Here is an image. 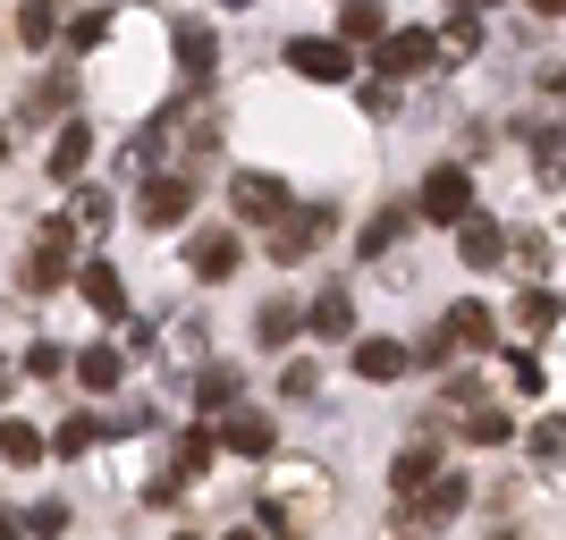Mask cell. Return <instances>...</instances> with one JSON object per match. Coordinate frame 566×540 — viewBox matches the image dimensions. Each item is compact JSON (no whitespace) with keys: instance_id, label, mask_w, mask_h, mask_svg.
<instances>
[{"instance_id":"1","label":"cell","mask_w":566,"mask_h":540,"mask_svg":"<svg viewBox=\"0 0 566 540\" xmlns=\"http://www.w3.org/2000/svg\"><path fill=\"white\" fill-rule=\"evenodd\" d=\"M389 490H398V532H440V523L465 507V473H449L431 447H406L398 473H389Z\"/></svg>"},{"instance_id":"2","label":"cell","mask_w":566,"mask_h":540,"mask_svg":"<svg viewBox=\"0 0 566 540\" xmlns=\"http://www.w3.org/2000/svg\"><path fill=\"white\" fill-rule=\"evenodd\" d=\"M69 245H76L69 220H43V229H34V245H25V262H18V287H25V296H51V287L69 279Z\"/></svg>"},{"instance_id":"3","label":"cell","mask_w":566,"mask_h":540,"mask_svg":"<svg viewBox=\"0 0 566 540\" xmlns=\"http://www.w3.org/2000/svg\"><path fill=\"white\" fill-rule=\"evenodd\" d=\"M431 60H449V43H440V34H423V25H406V34L373 43V68H380V85H389V76H423Z\"/></svg>"},{"instance_id":"4","label":"cell","mask_w":566,"mask_h":540,"mask_svg":"<svg viewBox=\"0 0 566 540\" xmlns=\"http://www.w3.org/2000/svg\"><path fill=\"white\" fill-rule=\"evenodd\" d=\"M229 203H237V220H262V229H280V220H287V187L271 178V169H237Z\"/></svg>"},{"instance_id":"5","label":"cell","mask_w":566,"mask_h":540,"mask_svg":"<svg viewBox=\"0 0 566 540\" xmlns=\"http://www.w3.org/2000/svg\"><path fill=\"white\" fill-rule=\"evenodd\" d=\"M169 43H178V76H187V85H212V68H220L212 25H203V18H178V25H169Z\"/></svg>"},{"instance_id":"6","label":"cell","mask_w":566,"mask_h":540,"mask_svg":"<svg viewBox=\"0 0 566 540\" xmlns=\"http://www.w3.org/2000/svg\"><path fill=\"white\" fill-rule=\"evenodd\" d=\"M187 203H195L187 169H178V178H144V194H136V220H144V229H178V220H187Z\"/></svg>"},{"instance_id":"7","label":"cell","mask_w":566,"mask_h":540,"mask_svg":"<svg viewBox=\"0 0 566 540\" xmlns=\"http://www.w3.org/2000/svg\"><path fill=\"white\" fill-rule=\"evenodd\" d=\"M287 68L305 76V85H347L355 60H347V43H322V34L305 43V34H296V43H287Z\"/></svg>"},{"instance_id":"8","label":"cell","mask_w":566,"mask_h":540,"mask_svg":"<svg viewBox=\"0 0 566 540\" xmlns=\"http://www.w3.org/2000/svg\"><path fill=\"white\" fill-rule=\"evenodd\" d=\"M423 220H457V229L473 220V178L465 169H431L423 178Z\"/></svg>"},{"instance_id":"9","label":"cell","mask_w":566,"mask_h":540,"mask_svg":"<svg viewBox=\"0 0 566 540\" xmlns=\"http://www.w3.org/2000/svg\"><path fill=\"white\" fill-rule=\"evenodd\" d=\"M237 262H245L237 229H203V236H187V271H195V279H229Z\"/></svg>"},{"instance_id":"10","label":"cell","mask_w":566,"mask_h":540,"mask_svg":"<svg viewBox=\"0 0 566 540\" xmlns=\"http://www.w3.org/2000/svg\"><path fill=\"white\" fill-rule=\"evenodd\" d=\"M322 236H331V212L313 203V212H287L280 229H271V254H280V262H305L313 245H322Z\"/></svg>"},{"instance_id":"11","label":"cell","mask_w":566,"mask_h":540,"mask_svg":"<svg viewBox=\"0 0 566 540\" xmlns=\"http://www.w3.org/2000/svg\"><path fill=\"white\" fill-rule=\"evenodd\" d=\"M491 305H473V296H465V305H449V313H440V338H449V354H473V347H491Z\"/></svg>"},{"instance_id":"12","label":"cell","mask_w":566,"mask_h":540,"mask_svg":"<svg viewBox=\"0 0 566 540\" xmlns=\"http://www.w3.org/2000/svg\"><path fill=\"white\" fill-rule=\"evenodd\" d=\"M76 296H85V305H94L102 321H118V313H127V287H118V271H111V262H76Z\"/></svg>"},{"instance_id":"13","label":"cell","mask_w":566,"mask_h":540,"mask_svg":"<svg viewBox=\"0 0 566 540\" xmlns=\"http://www.w3.org/2000/svg\"><path fill=\"white\" fill-rule=\"evenodd\" d=\"M305 329H313V338H347V329H355V296H347V287H322L313 313H305Z\"/></svg>"},{"instance_id":"14","label":"cell","mask_w":566,"mask_h":540,"mask_svg":"<svg viewBox=\"0 0 566 540\" xmlns=\"http://www.w3.org/2000/svg\"><path fill=\"white\" fill-rule=\"evenodd\" d=\"M60 220H69L76 236H102V229L118 220V203H111L102 187H76V194H69V212H60Z\"/></svg>"},{"instance_id":"15","label":"cell","mask_w":566,"mask_h":540,"mask_svg":"<svg viewBox=\"0 0 566 540\" xmlns=\"http://www.w3.org/2000/svg\"><path fill=\"white\" fill-rule=\"evenodd\" d=\"M212 431H178V440H169V481H203V465H212Z\"/></svg>"},{"instance_id":"16","label":"cell","mask_w":566,"mask_h":540,"mask_svg":"<svg viewBox=\"0 0 566 540\" xmlns=\"http://www.w3.org/2000/svg\"><path fill=\"white\" fill-rule=\"evenodd\" d=\"M457 254H465L473 271H491V262L507 254V229H499V220H465V229H457Z\"/></svg>"},{"instance_id":"17","label":"cell","mask_w":566,"mask_h":540,"mask_svg":"<svg viewBox=\"0 0 566 540\" xmlns=\"http://www.w3.org/2000/svg\"><path fill=\"white\" fill-rule=\"evenodd\" d=\"M85 161H94V127H60V144H51V178H85Z\"/></svg>"},{"instance_id":"18","label":"cell","mask_w":566,"mask_h":540,"mask_svg":"<svg viewBox=\"0 0 566 540\" xmlns=\"http://www.w3.org/2000/svg\"><path fill=\"white\" fill-rule=\"evenodd\" d=\"M338 34H347V43H389V9H380V0H347V9H338Z\"/></svg>"},{"instance_id":"19","label":"cell","mask_w":566,"mask_h":540,"mask_svg":"<svg viewBox=\"0 0 566 540\" xmlns=\"http://www.w3.org/2000/svg\"><path fill=\"white\" fill-rule=\"evenodd\" d=\"M406 363H415V354H406L398 338H364V347H355V372H364V380H398Z\"/></svg>"},{"instance_id":"20","label":"cell","mask_w":566,"mask_h":540,"mask_svg":"<svg viewBox=\"0 0 566 540\" xmlns=\"http://www.w3.org/2000/svg\"><path fill=\"white\" fill-rule=\"evenodd\" d=\"M296 329H305V305H287V296H271V305L254 313V338H262V347H287Z\"/></svg>"},{"instance_id":"21","label":"cell","mask_w":566,"mask_h":540,"mask_svg":"<svg viewBox=\"0 0 566 540\" xmlns=\"http://www.w3.org/2000/svg\"><path fill=\"white\" fill-rule=\"evenodd\" d=\"M220 447H237V456H271V423H262V414H220Z\"/></svg>"},{"instance_id":"22","label":"cell","mask_w":566,"mask_h":540,"mask_svg":"<svg viewBox=\"0 0 566 540\" xmlns=\"http://www.w3.org/2000/svg\"><path fill=\"white\" fill-rule=\"evenodd\" d=\"M118 372H127V354H118V347H85V354H76V380H85L94 398H102V389H118Z\"/></svg>"},{"instance_id":"23","label":"cell","mask_w":566,"mask_h":540,"mask_svg":"<svg viewBox=\"0 0 566 540\" xmlns=\"http://www.w3.org/2000/svg\"><path fill=\"white\" fill-rule=\"evenodd\" d=\"M43 431H34V423H0V465H43Z\"/></svg>"},{"instance_id":"24","label":"cell","mask_w":566,"mask_h":540,"mask_svg":"<svg viewBox=\"0 0 566 540\" xmlns=\"http://www.w3.org/2000/svg\"><path fill=\"white\" fill-rule=\"evenodd\" d=\"M533 169L549 187H566V127H533Z\"/></svg>"},{"instance_id":"25","label":"cell","mask_w":566,"mask_h":540,"mask_svg":"<svg viewBox=\"0 0 566 540\" xmlns=\"http://www.w3.org/2000/svg\"><path fill=\"white\" fill-rule=\"evenodd\" d=\"M549 321H558V296H549V287H524V296H516V329H524V338H542Z\"/></svg>"},{"instance_id":"26","label":"cell","mask_w":566,"mask_h":540,"mask_svg":"<svg viewBox=\"0 0 566 540\" xmlns=\"http://www.w3.org/2000/svg\"><path fill=\"white\" fill-rule=\"evenodd\" d=\"M465 440L473 447H507V440H516V423H507L499 405H473V414H465Z\"/></svg>"},{"instance_id":"27","label":"cell","mask_w":566,"mask_h":540,"mask_svg":"<svg viewBox=\"0 0 566 540\" xmlns=\"http://www.w3.org/2000/svg\"><path fill=\"white\" fill-rule=\"evenodd\" d=\"M195 405H203V414H229V405H237V372H229V363H212V372L195 380Z\"/></svg>"},{"instance_id":"28","label":"cell","mask_w":566,"mask_h":540,"mask_svg":"<svg viewBox=\"0 0 566 540\" xmlns=\"http://www.w3.org/2000/svg\"><path fill=\"white\" fill-rule=\"evenodd\" d=\"M18 34H25V51H43L51 34H60V9H51V0H25V9H18Z\"/></svg>"},{"instance_id":"29","label":"cell","mask_w":566,"mask_h":540,"mask_svg":"<svg viewBox=\"0 0 566 540\" xmlns=\"http://www.w3.org/2000/svg\"><path fill=\"white\" fill-rule=\"evenodd\" d=\"M398 236H406V212H373V220H364V236H355V245H364V262H373V254H389Z\"/></svg>"},{"instance_id":"30","label":"cell","mask_w":566,"mask_h":540,"mask_svg":"<svg viewBox=\"0 0 566 540\" xmlns=\"http://www.w3.org/2000/svg\"><path fill=\"white\" fill-rule=\"evenodd\" d=\"M102 440V423H94V414H69V423H60V440H51V447H60V456H85V447H94Z\"/></svg>"},{"instance_id":"31","label":"cell","mask_w":566,"mask_h":540,"mask_svg":"<svg viewBox=\"0 0 566 540\" xmlns=\"http://www.w3.org/2000/svg\"><path fill=\"white\" fill-rule=\"evenodd\" d=\"M69 94H76V85H69V76H43V85H34V94H25V118H34V110H69Z\"/></svg>"},{"instance_id":"32","label":"cell","mask_w":566,"mask_h":540,"mask_svg":"<svg viewBox=\"0 0 566 540\" xmlns=\"http://www.w3.org/2000/svg\"><path fill=\"white\" fill-rule=\"evenodd\" d=\"M111 43V18H102V9H85V18L69 25V51H102Z\"/></svg>"},{"instance_id":"33","label":"cell","mask_w":566,"mask_h":540,"mask_svg":"<svg viewBox=\"0 0 566 540\" xmlns=\"http://www.w3.org/2000/svg\"><path fill=\"white\" fill-rule=\"evenodd\" d=\"M313 389H322V372H313V363H287V372H280V398H296V405H305Z\"/></svg>"},{"instance_id":"34","label":"cell","mask_w":566,"mask_h":540,"mask_svg":"<svg viewBox=\"0 0 566 540\" xmlns=\"http://www.w3.org/2000/svg\"><path fill=\"white\" fill-rule=\"evenodd\" d=\"M25 372H34V380H60V372H69V354H60V347H25Z\"/></svg>"},{"instance_id":"35","label":"cell","mask_w":566,"mask_h":540,"mask_svg":"<svg viewBox=\"0 0 566 540\" xmlns=\"http://www.w3.org/2000/svg\"><path fill=\"white\" fill-rule=\"evenodd\" d=\"M533 456H542V465H558V456H566V423H542V431H533Z\"/></svg>"},{"instance_id":"36","label":"cell","mask_w":566,"mask_h":540,"mask_svg":"<svg viewBox=\"0 0 566 540\" xmlns=\"http://www.w3.org/2000/svg\"><path fill=\"white\" fill-rule=\"evenodd\" d=\"M25 532H43V540L69 532V507H34V516H25Z\"/></svg>"},{"instance_id":"37","label":"cell","mask_w":566,"mask_h":540,"mask_svg":"<svg viewBox=\"0 0 566 540\" xmlns=\"http://www.w3.org/2000/svg\"><path fill=\"white\" fill-rule=\"evenodd\" d=\"M229 540H280V532H271V523H237Z\"/></svg>"},{"instance_id":"38","label":"cell","mask_w":566,"mask_h":540,"mask_svg":"<svg viewBox=\"0 0 566 540\" xmlns=\"http://www.w3.org/2000/svg\"><path fill=\"white\" fill-rule=\"evenodd\" d=\"M18 532H25V523H18V516H9V507H0V540H18Z\"/></svg>"},{"instance_id":"39","label":"cell","mask_w":566,"mask_h":540,"mask_svg":"<svg viewBox=\"0 0 566 540\" xmlns=\"http://www.w3.org/2000/svg\"><path fill=\"white\" fill-rule=\"evenodd\" d=\"M533 9H542V18H566V0H533Z\"/></svg>"},{"instance_id":"40","label":"cell","mask_w":566,"mask_h":540,"mask_svg":"<svg viewBox=\"0 0 566 540\" xmlns=\"http://www.w3.org/2000/svg\"><path fill=\"white\" fill-rule=\"evenodd\" d=\"M0 398H9V363H0Z\"/></svg>"},{"instance_id":"41","label":"cell","mask_w":566,"mask_h":540,"mask_svg":"<svg viewBox=\"0 0 566 540\" xmlns=\"http://www.w3.org/2000/svg\"><path fill=\"white\" fill-rule=\"evenodd\" d=\"M229 9H254V0H229Z\"/></svg>"},{"instance_id":"42","label":"cell","mask_w":566,"mask_h":540,"mask_svg":"<svg viewBox=\"0 0 566 540\" xmlns=\"http://www.w3.org/2000/svg\"><path fill=\"white\" fill-rule=\"evenodd\" d=\"M178 540H195V532H178Z\"/></svg>"}]
</instances>
